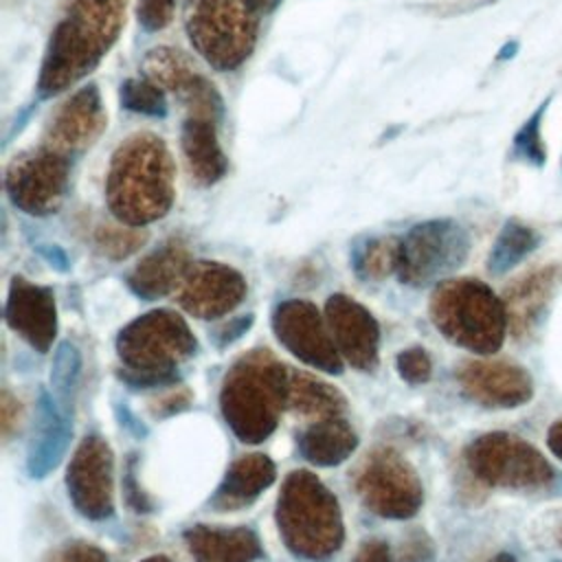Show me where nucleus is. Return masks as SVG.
<instances>
[{
  "mask_svg": "<svg viewBox=\"0 0 562 562\" xmlns=\"http://www.w3.org/2000/svg\"><path fill=\"white\" fill-rule=\"evenodd\" d=\"M542 112H544V105L538 110V114H533L522 125V130L516 134V140H514L516 154L522 156L525 160H529L531 165H542V160H544V147H542V140H540Z\"/></svg>",
  "mask_w": 562,
  "mask_h": 562,
  "instance_id": "72a5a7b5",
  "label": "nucleus"
},
{
  "mask_svg": "<svg viewBox=\"0 0 562 562\" xmlns=\"http://www.w3.org/2000/svg\"><path fill=\"white\" fill-rule=\"evenodd\" d=\"M108 114L101 101V92L94 83H88L72 92L50 116L44 143L48 149L72 158L88 149L105 130Z\"/></svg>",
  "mask_w": 562,
  "mask_h": 562,
  "instance_id": "4468645a",
  "label": "nucleus"
},
{
  "mask_svg": "<svg viewBox=\"0 0 562 562\" xmlns=\"http://www.w3.org/2000/svg\"><path fill=\"white\" fill-rule=\"evenodd\" d=\"M176 0H138L136 15L145 31H160L173 18Z\"/></svg>",
  "mask_w": 562,
  "mask_h": 562,
  "instance_id": "f704fd0d",
  "label": "nucleus"
},
{
  "mask_svg": "<svg viewBox=\"0 0 562 562\" xmlns=\"http://www.w3.org/2000/svg\"><path fill=\"white\" fill-rule=\"evenodd\" d=\"M191 266L189 248L180 239H169L140 259L130 272L127 285L136 296L154 301L180 288Z\"/></svg>",
  "mask_w": 562,
  "mask_h": 562,
  "instance_id": "412c9836",
  "label": "nucleus"
},
{
  "mask_svg": "<svg viewBox=\"0 0 562 562\" xmlns=\"http://www.w3.org/2000/svg\"><path fill=\"white\" fill-rule=\"evenodd\" d=\"M250 325H252V316H250V314L239 316V318H233V321H228L226 325H222V327L215 331V342H217L220 347H226V345L235 342L241 334H246Z\"/></svg>",
  "mask_w": 562,
  "mask_h": 562,
  "instance_id": "e433bc0d",
  "label": "nucleus"
},
{
  "mask_svg": "<svg viewBox=\"0 0 562 562\" xmlns=\"http://www.w3.org/2000/svg\"><path fill=\"white\" fill-rule=\"evenodd\" d=\"M18 417H20V402L9 391H4L2 393V430H4V435L11 432V428L18 424Z\"/></svg>",
  "mask_w": 562,
  "mask_h": 562,
  "instance_id": "58836bf2",
  "label": "nucleus"
},
{
  "mask_svg": "<svg viewBox=\"0 0 562 562\" xmlns=\"http://www.w3.org/2000/svg\"><path fill=\"white\" fill-rule=\"evenodd\" d=\"M68 180L70 158L40 145L11 158L4 173V189L20 211L50 215L64 204Z\"/></svg>",
  "mask_w": 562,
  "mask_h": 562,
  "instance_id": "9b49d317",
  "label": "nucleus"
},
{
  "mask_svg": "<svg viewBox=\"0 0 562 562\" xmlns=\"http://www.w3.org/2000/svg\"><path fill=\"white\" fill-rule=\"evenodd\" d=\"M470 472L490 487L538 490L553 481V468L542 452L512 432H485L465 450Z\"/></svg>",
  "mask_w": 562,
  "mask_h": 562,
  "instance_id": "6e6552de",
  "label": "nucleus"
},
{
  "mask_svg": "<svg viewBox=\"0 0 562 562\" xmlns=\"http://www.w3.org/2000/svg\"><path fill=\"white\" fill-rule=\"evenodd\" d=\"M562 288V261L547 263L514 279L503 292L507 327L516 340L533 338L540 329L551 301Z\"/></svg>",
  "mask_w": 562,
  "mask_h": 562,
  "instance_id": "f3484780",
  "label": "nucleus"
},
{
  "mask_svg": "<svg viewBox=\"0 0 562 562\" xmlns=\"http://www.w3.org/2000/svg\"><path fill=\"white\" fill-rule=\"evenodd\" d=\"M463 395L485 408H516L533 397L531 375L507 360H470L457 371Z\"/></svg>",
  "mask_w": 562,
  "mask_h": 562,
  "instance_id": "dca6fc26",
  "label": "nucleus"
},
{
  "mask_svg": "<svg viewBox=\"0 0 562 562\" xmlns=\"http://www.w3.org/2000/svg\"><path fill=\"white\" fill-rule=\"evenodd\" d=\"M79 369H81V356H79L77 347L70 342H61L53 358L50 389H53V397L57 400V404L64 406L66 411H68L72 393L77 389Z\"/></svg>",
  "mask_w": 562,
  "mask_h": 562,
  "instance_id": "c756f323",
  "label": "nucleus"
},
{
  "mask_svg": "<svg viewBox=\"0 0 562 562\" xmlns=\"http://www.w3.org/2000/svg\"><path fill=\"white\" fill-rule=\"evenodd\" d=\"M70 435L72 426L68 422V411L59 406L50 393L42 391L26 448V470L33 479H42L57 468Z\"/></svg>",
  "mask_w": 562,
  "mask_h": 562,
  "instance_id": "aec40b11",
  "label": "nucleus"
},
{
  "mask_svg": "<svg viewBox=\"0 0 562 562\" xmlns=\"http://www.w3.org/2000/svg\"><path fill=\"white\" fill-rule=\"evenodd\" d=\"M140 562H173V560L167 558V555H149V558H145Z\"/></svg>",
  "mask_w": 562,
  "mask_h": 562,
  "instance_id": "c03bdc74",
  "label": "nucleus"
},
{
  "mask_svg": "<svg viewBox=\"0 0 562 562\" xmlns=\"http://www.w3.org/2000/svg\"><path fill=\"white\" fill-rule=\"evenodd\" d=\"M470 252V237L454 220L415 224L400 239L397 274L406 285H428L457 270Z\"/></svg>",
  "mask_w": 562,
  "mask_h": 562,
  "instance_id": "1a4fd4ad",
  "label": "nucleus"
},
{
  "mask_svg": "<svg viewBox=\"0 0 562 562\" xmlns=\"http://www.w3.org/2000/svg\"><path fill=\"white\" fill-rule=\"evenodd\" d=\"M274 479L277 468L270 457L261 452L244 454L226 470L222 483L211 498V505L217 512H231L250 505L263 490L274 483Z\"/></svg>",
  "mask_w": 562,
  "mask_h": 562,
  "instance_id": "5701e85b",
  "label": "nucleus"
},
{
  "mask_svg": "<svg viewBox=\"0 0 562 562\" xmlns=\"http://www.w3.org/2000/svg\"><path fill=\"white\" fill-rule=\"evenodd\" d=\"M547 446L558 461H562V417L555 419L547 430Z\"/></svg>",
  "mask_w": 562,
  "mask_h": 562,
  "instance_id": "a19ab883",
  "label": "nucleus"
},
{
  "mask_svg": "<svg viewBox=\"0 0 562 562\" xmlns=\"http://www.w3.org/2000/svg\"><path fill=\"white\" fill-rule=\"evenodd\" d=\"M145 79L162 90H171L178 99L202 77L193 61L178 48L158 46L143 57Z\"/></svg>",
  "mask_w": 562,
  "mask_h": 562,
  "instance_id": "bb28decb",
  "label": "nucleus"
},
{
  "mask_svg": "<svg viewBox=\"0 0 562 562\" xmlns=\"http://www.w3.org/2000/svg\"><path fill=\"white\" fill-rule=\"evenodd\" d=\"M353 562H393V558H391V551H389L386 542L369 540L358 549Z\"/></svg>",
  "mask_w": 562,
  "mask_h": 562,
  "instance_id": "4c0bfd02",
  "label": "nucleus"
},
{
  "mask_svg": "<svg viewBox=\"0 0 562 562\" xmlns=\"http://www.w3.org/2000/svg\"><path fill=\"white\" fill-rule=\"evenodd\" d=\"M277 525L285 547L314 562L331 558L345 540L338 498L307 470L285 476L277 501Z\"/></svg>",
  "mask_w": 562,
  "mask_h": 562,
  "instance_id": "20e7f679",
  "label": "nucleus"
},
{
  "mask_svg": "<svg viewBox=\"0 0 562 562\" xmlns=\"http://www.w3.org/2000/svg\"><path fill=\"white\" fill-rule=\"evenodd\" d=\"M147 239V233L127 224H101L94 231V244L101 255L119 261L134 255Z\"/></svg>",
  "mask_w": 562,
  "mask_h": 562,
  "instance_id": "7c9ffc66",
  "label": "nucleus"
},
{
  "mask_svg": "<svg viewBox=\"0 0 562 562\" xmlns=\"http://www.w3.org/2000/svg\"><path fill=\"white\" fill-rule=\"evenodd\" d=\"M285 408L305 415V417H336L345 408V397L331 384L303 373L288 369L285 380Z\"/></svg>",
  "mask_w": 562,
  "mask_h": 562,
  "instance_id": "a878e982",
  "label": "nucleus"
},
{
  "mask_svg": "<svg viewBox=\"0 0 562 562\" xmlns=\"http://www.w3.org/2000/svg\"><path fill=\"white\" fill-rule=\"evenodd\" d=\"M536 246H538V235L529 226H525L516 220H509L501 228V233L492 246V252L487 259V270L492 274H505L507 270L518 266Z\"/></svg>",
  "mask_w": 562,
  "mask_h": 562,
  "instance_id": "cd10ccee",
  "label": "nucleus"
},
{
  "mask_svg": "<svg viewBox=\"0 0 562 562\" xmlns=\"http://www.w3.org/2000/svg\"><path fill=\"white\" fill-rule=\"evenodd\" d=\"M44 562H110L108 555L88 542H66L55 549Z\"/></svg>",
  "mask_w": 562,
  "mask_h": 562,
  "instance_id": "c9c22d12",
  "label": "nucleus"
},
{
  "mask_svg": "<svg viewBox=\"0 0 562 562\" xmlns=\"http://www.w3.org/2000/svg\"><path fill=\"white\" fill-rule=\"evenodd\" d=\"M555 542H558V547H562V520L558 522V531H555Z\"/></svg>",
  "mask_w": 562,
  "mask_h": 562,
  "instance_id": "a18cd8bd",
  "label": "nucleus"
},
{
  "mask_svg": "<svg viewBox=\"0 0 562 562\" xmlns=\"http://www.w3.org/2000/svg\"><path fill=\"white\" fill-rule=\"evenodd\" d=\"M246 296V279L220 261H198L178 288V303L195 318L209 321L233 312Z\"/></svg>",
  "mask_w": 562,
  "mask_h": 562,
  "instance_id": "2eb2a0df",
  "label": "nucleus"
},
{
  "mask_svg": "<svg viewBox=\"0 0 562 562\" xmlns=\"http://www.w3.org/2000/svg\"><path fill=\"white\" fill-rule=\"evenodd\" d=\"M325 321L340 356L360 371L378 364L380 325L373 314L347 294H331L325 303Z\"/></svg>",
  "mask_w": 562,
  "mask_h": 562,
  "instance_id": "a211bd4d",
  "label": "nucleus"
},
{
  "mask_svg": "<svg viewBox=\"0 0 562 562\" xmlns=\"http://www.w3.org/2000/svg\"><path fill=\"white\" fill-rule=\"evenodd\" d=\"M272 329L277 340L301 362L325 373L342 371V356L314 303L303 299L279 303L272 314Z\"/></svg>",
  "mask_w": 562,
  "mask_h": 562,
  "instance_id": "f8f14e48",
  "label": "nucleus"
},
{
  "mask_svg": "<svg viewBox=\"0 0 562 562\" xmlns=\"http://www.w3.org/2000/svg\"><path fill=\"white\" fill-rule=\"evenodd\" d=\"M432 555L430 542L422 540V536H417L413 542H408L402 551V560L404 562H426Z\"/></svg>",
  "mask_w": 562,
  "mask_h": 562,
  "instance_id": "ea45409f",
  "label": "nucleus"
},
{
  "mask_svg": "<svg viewBox=\"0 0 562 562\" xmlns=\"http://www.w3.org/2000/svg\"><path fill=\"white\" fill-rule=\"evenodd\" d=\"M285 364L266 349L244 356L226 373L220 391V408L231 430L246 443L268 439L285 408Z\"/></svg>",
  "mask_w": 562,
  "mask_h": 562,
  "instance_id": "7ed1b4c3",
  "label": "nucleus"
},
{
  "mask_svg": "<svg viewBox=\"0 0 562 562\" xmlns=\"http://www.w3.org/2000/svg\"><path fill=\"white\" fill-rule=\"evenodd\" d=\"M217 123L187 116L180 132V147L191 178L202 184H215L226 173V156L217 140Z\"/></svg>",
  "mask_w": 562,
  "mask_h": 562,
  "instance_id": "b1692460",
  "label": "nucleus"
},
{
  "mask_svg": "<svg viewBox=\"0 0 562 562\" xmlns=\"http://www.w3.org/2000/svg\"><path fill=\"white\" fill-rule=\"evenodd\" d=\"M432 325L450 342L490 356L501 349L507 327L503 299L479 279H448L430 299Z\"/></svg>",
  "mask_w": 562,
  "mask_h": 562,
  "instance_id": "423d86ee",
  "label": "nucleus"
},
{
  "mask_svg": "<svg viewBox=\"0 0 562 562\" xmlns=\"http://www.w3.org/2000/svg\"><path fill=\"white\" fill-rule=\"evenodd\" d=\"M261 11L252 0H187L184 29L191 46L220 72L239 68L252 53Z\"/></svg>",
  "mask_w": 562,
  "mask_h": 562,
  "instance_id": "0eeeda50",
  "label": "nucleus"
},
{
  "mask_svg": "<svg viewBox=\"0 0 562 562\" xmlns=\"http://www.w3.org/2000/svg\"><path fill=\"white\" fill-rule=\"evenodd\" d=\"M400 268V239L373 237L353 250V270L364 281H380Z\"/></svg>",
  "mask_w": 562,
  "mask_h": 562,
  "instance_id": "c85d7f7f",
  "label": "nucleus"
},
{
  "mask_svg": "<svg viewBox=\"0 0 562 562\" xmlns=\"http://www.w3.org/2000/svg\"><path fill=\"white\" fill-rule=\"evenodd\" d=\"M395 364H397V373L408 384H424L432 375V362L422 347H411L400 351L395 358Z\"/></svg>",
  "mask_w": 562,
  "mask_h": 562,
  "instance_id": "473e14b6",
  "label": "nucleus"
},
{
  "mask_svg": "<svg viewBox=\"0 0 562 562\" xmlns=\"http://www.w3.org/2000/svg\"><path fill=\"white\" fill-rule=\"evenodd\" d=\"M255 4H257V9L261 11V13H268V11H272L281 0H252Z\"/></svg>",
  "mask_w": 562,
  "mask_h": 562,
  "instance_id": "79ce46f5",
  "label": "nucleus"
},
{
  "mask_svg": "<svg viewBox=\"0 0 562 562\" xmlns=\"http://www.w3.org/2000/svg\"><path fill=\"white\" fill-rule=\"evenodd\" d=\"M356 446L358 437L353 428L338 415L314 422L299 439V452L303 459L321 468H331L347 461Z\"/></svg>",
  "mask_w": 562,
  "mask_h": 562,
  "instance_id": "393cba45",
  "label": "nucleus"
},
{
  "mask_svg": "<svg viewBox=\"0 0 562 562\" xmlns=\"http://www.w3.org/2000/svg\"><path fill=\"white\" fill-rule=\"evenodd\" d=\"M66 487L75 509L103 520L114 512V457L105 439L90 435L81 439L66 470Z\"/></svg>",
  "mask_w": 562,
  "mask_h": 562,
  "instance_id": "ddd939ff",
  "label": "nucleus"
},
{
  "mask_svg": "<svg viewBox=\"0 0 562 562\" xmlns=\"http://www.w3.org/2000/svg\"><path fill=\"white\" fill-rule=\"evenodd\" d=\"M127 0H61L59 20L50 33L37 77L42 99L55 97L88 72L116 42Z\"/></svg>",
  "mask_w": 562,
  "mask_h": 562,
  "instance_id": "f257e3e1",
  "label": "nucleus"
},
{
  "mask_svg": "<svg viewBox=\"0 0 562 562\" xmlns=\"http://www.w3.org/2000/svg\"><path fill=\"white\" fill-rule=\"evenodd\" d=\"M487 562H516V558L512 553H496L494 558H490Z\"/></svg>",
  "mask_w": 562,
  "mask_h": 562,
  "instance_id": "37998d69",
  "label": "nucleus"
},
{
  "mask_svg": "<svg viewBox=\"0 0 562 562\" xmlns=\"http://www.w3.org/2000/svg\"><path fill=\"white\" fill-rule=\"evenodd\" d=\"M356 492L364 507L393 520L415 516L424 503V487L415 468L391 448H380L367 457L356 476Z\"/></svg>",
  "mask_w": 562,
  "mask_h": 562,
  "instance_id": "9d476101",
  "label": "nucleus"
},
{
  "mask_svg": "<svg viewBox=\"0 0 562 562\" xmlns=\"http://www.w3.org/2000/svg\"><path fill=\"white\" fill-rule=\"evenodd\" d=\"M173 195L176 167L160 136L138 132L114 149L105 176V202L121 224L143 228L165 217Z\"/></svg>",
  "mask_w": 562,
  "mask_h": 562,
  "instance_id": "f03ea898",
  "label": "nucleus"
},
{
  "mask_svg": "<svg viewBox=\"0 0 562 562\" xmlns=\"http://www.w3.org/2000/svg\"><path fill=\"white\" fill-rule=\"evenodd\" d=\"M184 542L195 562H255L263 553L248 527L195 525L184 531Z\"/></svg>",
  "mask_w": 562,
  "mask_h": 562,
  "instance_id": "4be33fe9",
  "label": "nucleus"
},
{
  "mask_svg": "<svg viewBox=\"0 0 562 562\" xmlns=\"http://www.w3.org/2000/svg\"><path fill=\"white\" fill-rule=\"evenodd\" d=\"M4 321L35 351H48L57 336V305L53 290L13 277L7 294Z\"/></svg>",
  "mask_w": 562,
  "mask_h": 562,
  "instance_id": "6ab92c4d",
  "label": "nucleus"
},
{
  "mask_svg": "<svg viewBox=\"0 0 562 562\" xmlns=\"http://www.w3.org/2000/svg\"><path fill=\"white\" fill-rule=\"evenodd\" d=\"M195 349L198 340L180 314L171 310L147 312L119 331L121 378L132 386L169 384Z\"/></svg>",
  "mask_w": 562,
  "mask_h": 562,
  "instance_id": "39448f33",
  "label": "nucleus"
},
{
  "mask_svg": "<svg viewBox=\"0 0 562 562\" xmlns=\"http://www.w3.org/2000/svg\"><path fill=\"white\" fill-rule=\"evenodd\" d=\"M121 105L145 116H165L167 101L162 88H158L149 79H125L121 83Z\"/></svg>",
  "mask_w": 562,
  "mask_h": 562,
  "instance_id": "2f4dec72",
  "label": "nucleus"
}]
</instances>
